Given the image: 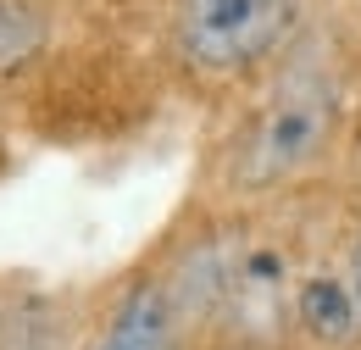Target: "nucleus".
<instances>
[{"mask_svg": "<svg viewBox=\"0 0 361 350\" xmlns=\"http://www.w3.org/2000/svg\"><path fill=\"white\" fill-rule=\"evenodd\" d=\"M339 133V89L322 67H295L267 95L256 123L239 139L233 189H278L322 162V150Z\"/></svg>", "mask_w": 361, "mask_h": 350, "instance_id": "obj_1", "label": "nucleus"}, {"mask_svg": "<svg viewBox=\"0 0 361 350\" xmlns=\"http://www.w3.org/2000/svg\"><path fill=\"white\" fill-rule=\"evenodd\" d=\"M306 0H178V50L200 73H245L295 34Z\"/></svg>", "mask_w": 361, "mask_h": 350, "instance_id": "obj_2", "label": "nucleus"}, {"mask_svg": "<svg viewBox=\"0 0 361 350\" xmlns=\"http://www.w3.org/2000/svg\"><path fill=\"white\" fill-rule=\"evenodd\" d=\"M90 350H183V322L167 301V284L161 278L128 284Z\"/></svg>", "mask_w": 361, "mask_h": 350, "instance_id": "obj_3", "label": "nucleus"}, {"mask_svg": "<svg viewBox=\"0 0 361 350\" xmlns=\"http://www.w3.org/2000/svg\"><path fill=\"white\" fill-rule=\"evenodd\" d=\"M295 328H300L317 350H350V345H361V317H356L350 284H345L339 267L300 272V284H295Z\"/></svg>", "mask_w": 361, "mask_h": 350, "instance_id": "obj_4", "label": "nucleus"}, {"mask_svg": "<svg viewBox=\"0 0 361 350\" xmlns=\"http://www.w3.org/2000/svg\"><path fill=\"white\" fill-rule=\"evenodd\" d=\"M45 34H50V23L34 0H0V73L28 67L45 50Z\"/></svg>", "mask_w": 361, "mask_h": 350, "instance_id": "obj_5", "label": "nucleus"}, {"mask_svg": "<svg viewBox=\"0 0 361 350\" xmlns=\"http://www.w3.org/2000/svg\"><path fill=\"white\" fill-rule=\"evenodd\" d=\"M339 272H345V284H350V301H356V317H361V228L350 234V245H345V256H339Z\"/></svg>", "mask_w": 361, "mask_h": 350, "instance_id": "obj_6", "label": "nucleus"}, {"mask_svg": "<svg viewBox=\"0 0 361 350\" xmlns=\"http://www.w3.org/2000/svg\"><path fill=\"white\" fill-rule=\"evenodd\" d=\"M212 350H262V345H245V339H223V345H212Z\"/></svg>", "mask_w": 361, "mask_h": 350, "instance_id": "obj_7", "label": "nucleus"}, {"mask_svg": "<svg viewBox=\"0 0 361 350\" xmlns=\"http://www.w3.org/2000/svg\"><path fill=\"white\" fill-rule=\"evenodd\" d=\"M0 167H6V145H0Z\"/></svg>", "mask_w": 361, "mask_h": 350, "instance_id": "obj_8", "label": "nucleus"}]
</instances>
